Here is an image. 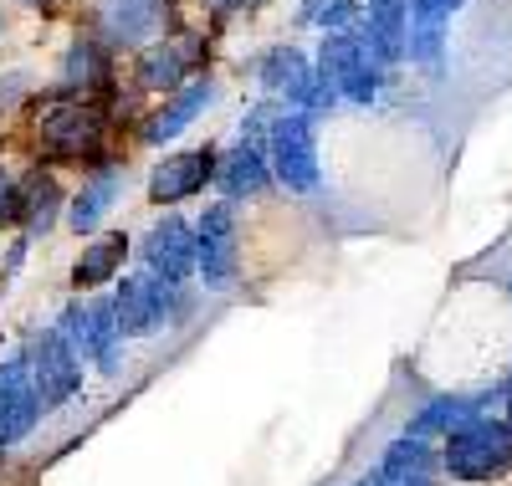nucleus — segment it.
<instances>
[{"instance_id": "1", "label": "nucleus", "mask_w": 512, "mask_h": 486, "mask_svg": "<svg viewBox=\"0 0 512 486\" xmlns=\"http://www.w3.org/2000/svg\"><path fill=\"white\" fill-rule=\"evenodd\" d=\"M118 98H67L57 87H36L31 103L21 108L31 164L88 169V164L118 154V128H123Z\"/></svg>"}, {"instance_id": "2", "label": "nucleus", "mask_w": 512, "mask_h": 486, "mask_svg": "<svg viewBox=\"0 0 512 486\" xmlns=\"http://www.w3.org/2000/svg\"><path fill=\"white\" fill-rule=\"evenodd\" d=\"M216 67V52H210V31L200 26H180V31H169L159 41H144L139 52H128V67H123V93L134 98V103H159L169 98L175 87H185L190 77L210 72Z\"/></svg>"}, {"instance_id": "3", "label": "nucleus", "mask_w": 512, "mask_h": 486, "mask_svg": "<svg viewBox=\"0 0 512 486\" xmlns=\"http://www.w3.org/2000/svg\"><path fill=\"white\" fill-rule=\"evenodd\" d=\"M108 302H113V318H118V328H123L128 343H149V338L175 333L200 307V297L190 287H175V282H164V277H154L144 267L123 272L113 282V297Z\"/></svg>"}, {"instance_id": "4", "label": "nucleus", "mask_w": 512, "mask_h": 486, "mask_svg": "<svg viewBox=\"0 0 512 486\" xmlns=\"http://www.w3.org/2000/svg\"><path fill=\"white\" fill-rule=\"evenodd\" d=\"M267 164H272V185L292 200H313L328 185V169H323V134H318V118L282 108L277 123L267 128Z\"/></svg>"}, {"instance_id": "5", "label": "nucleus", "mask_w": 512, "mask_h": 486, "mask_svg": "<svg viewBox=\"0 0 512 486\" xmlns=\"http://www.w3.org/2000/svg\"><path fill=\"white\" fill-rule=\"evenodd\" d=\"M77 26H88L108 52L128 57L144 41H159L185 26V0H82Z\"/></svg>"}, {"instance_id": "6", "label": "nucleus", "mask_w": 512, "mask_h": 486, "mask_svg": "<svg viewBox=\"0 0 512 486\" xmlns=\"http://www.w3.org/2000/svg\"><path fill=\"white\" fill-rule=\"evenodd\" d=\"M195 282L205 292H231L246 272V236H241V205L205 200L195 215Z\"/></svg>"}, {"instance_id": "7", "label": "nucleus", "mask_w": 512, "mask_h": 486, "mask_svg": "<svg viewBox=\"0 0 512 486\" xmlns=\"http://www.w3.org/2000/svg\"><path fill=\"white\" fill-rule=\"evenodd\" d=\"M313 67L338 87V98H344V108H374L384 93H390V67H384L369 47L359 26L354 31H323L318 47H313Z\"/></svg>"}, {"instance_id": "8", "label": "nucleus", "mask_w": 512, "mask_h": 486, "mask_svg": "<svg viewBox=\"0 0 512 486\" xmlns=\"http://www.w3.org/2000/svg\"><path fill=\"white\" fill-rule=\"evenodd\" d=\"M441 471L466 486H492L512 476V430L502 425V415L487 410V415H472L466 425H456L441 440Z\"/></svg>"}, {"instance_id": "9", "label": "nucleus", "mask_w": 512, "mask_h": 486, "mask_svg": "<svg viewBox=\"0 0 512 486\" xmlns=\"http://www.w3.org/2000/svg\"><path fill=\"white\" fill-rule=\"evenodd\" d=\"M221 98H226V82H221L216 67L200 72V77H190L185 87H175L169 98H159V103H149V108L139 113L134 144H144V149H169V144H180L185 134H195V123H200L205 113L221 108Z\"/></svg>"}, {"instance_id": "10", "label": "nucleus", "mask_w": 512, "mask_h": 486, "mask_svg": "<svg viewBox=\"0 0 512 486\" xmlns=\"http://www.w3.org/2000/svg\"><path fill=\"white\" fill-rule=\"evenodd\" d=\"M216 159H221L216 139L159 149V159L144 169V200L154 210H180L190 200H205L210 185H216Z\"/></svg>"}, {"instance_id": "11", "label": "nucleus", "mask_w": 512, "mask_h": 486, "mask_svg": "<svg viewBox=\"0 0 512 486\" xmlns=\"http://www.w3.org/2000/svg\"><path fill=\"white\" fill-rule=\"evenodd\" d=\"M47 87H57L67 98H118L123 93V57L108 52L88 26H72L67 41L57 47V67H52Z\"/></svg>"}, {"instance_id": "12", "label": "nucleus", "mask_w": 512, "mask_h": 486, "mask_svg": "<svg viewBox=\"0 0 512 486\" xmlns=\"http://www.w3.org/2000/svg\"><path fill=\"white\" fill-rule=\"evenodd\" d=\"M21 353H26V364H31V379H36V394H41V410L57 415L67 410L72 400H82V364L77 359V348L47 323V328H31L21 338Z\"/></svg>"}, {"instance_id": "13", "label": "nucleus", "mask_w": 512, "mask_h": 486, "mask_svg": "<svg viewBox=\"0 0 512 486\" xmlns=\"http://www.w3.org/2000/svg\"><path fill=\"white\" fill-rule=\"evenodd\" d=\"M128 200V159L123 149L98 159L82 169V180L67 190V215H62V226L72 236H98L108 220L118 215V205Z\"/></svg>"}, {"instance_id": "14", "label": "nucleus", "mask_w": 512, "mask_h": 486, "mask_svg": "<svg viewBox=\"0 0 512 486\" xmlns=\"http://www.w3.org/2000/svg\"><path fill=\"white\" fill-rule=\"evenodd\" d=\"M134 261L164 282L190 287L195 282V220L180 210H159L134 236Z\"/></svg>"}, {"instance_id": "15", "label": "nucleus", "mask_w": 512, "mask_h": 486, "mask_svg": "<svg viewBox=\"0 0 512 486\" xmlns=\"http://www.w3.org/2000/svg\"><path fill=\"white\" fill-rule=\"evenodd\" d=\"M246 77L262 98L282 103V108H297L303 103V93L313 87V47H303V41H267V47H256L246 57Z\"/></svg>"}, {"instance_id": "16", "label": "nucleus", "mask_w": 512, "mask_h": 486, "mask_svg": "<svg viewBox=\"0 0 512 486\" xmlns=\"http://www.w3.org/2000/svg\"><path fill=\"white\" fill-rule=\"evenodd\" d=\"M41 420H47V410H41V394H36L26 353L16 348V353L0 359V461H6V451L26 446V440L41 430Z\"/></svg>"}, {"instance_id": "17", "label": "nucleus", "mask_w": 512, "mask_h": 486, "mask_svg": "<svg viewBox=\"0 0 512 486\" xmlns=\"http://www.w3.org/2000/svg\"><path fill=\"white\" fill-rule=\"evenodd\" d=\"M67 215V180L62 169L52 164H26L21 169V190H16V220L11 231L31 236V241H47Z\"/></svg>"}, {"instance_id": "18", "label": "nucleus", "mask_w": 512, "mask_h": 486, "mask_svg": "<svg viewBox=\"0 0 512 486\" xmlns=\"http://www.w3.org/2000/svg\"><path fill=\"white\" fill-rule=\"evenodd\" d=\"M272 164H267V149L251 144V139H226L221 144V159H216V185L210 195H221L231 205H262L272 195Z\"/></svg>"}, {"instance_id": "19", "label": "nucleus", "mask_w": 512, "mask_h": 486, "mask_svg": "<svg viewBox=\"0 0 512 486\" xmlns=\"http://www.w3.org/2000/svg\"><path fill=\"white\" fill-rule=\"evenodd\" d=\"M446 471H441V451L431 446V440L420 435H395L390 446L379 451L374 471H364L354 486H441Z\"/></svg>"}, {"instance_id": "20", "label": "nucleus", "mask_w": 512, "mask_h": 486, "mask_svg": "<svg viewBox=\"0 0 512 486\" xmlns=\"http://www.w3.org/2000/svg\"><path fill=\"white\" fill-rule=\"evenodd\" d=\"M128 261H134V236L118 226H103L98 236H82V251L72 261L67 282H72V292H103L128 272Z\"/></svg>"}, {"instance_id": "21", "label": "nucleus", "mask_w": 512, "mask_h": 486, "mask_svg": "<svg viewBox=\"0 0 512 486\" xmlns=\"http://www.w3.org/2000/svg\"><path fill=\"white\" fill-rule=\"evenodd\" d=\"M492 400H502V384L497 389H477V394H461V389H441L431 394L410 420H405V435H420V440H446L456 425H466L472 415H487Z\"/></svg>"}, {"instance_id": "22", "label": "nucleus", "mask_w": 512, "mask_h": 486, "mask_svg": "<svg viewBox=\"0 0 512 486\" xmlns=\"http://www.w3.org/2000/svg\"><path fill=\"white\" fill-rule=\"evenodd\" d=\"M82 364H88L98 379H123L128 369V338L113 318V302L88 292V333H82Z\"/></svg>"}, {"instance_id": "23", "label": "nucleus", "mask_w": 512, "mask_h": 486, "mask_svg": "<svg viewBox=\"0 0 512 486\" xmlns=\"http://www.w3.org/2000/svg\"><path fill=\"white\" fill-rule=\"evenodd\" d=\"M405 67L420 77H446L451 67V21L415 11L410 6V26H405Z\"/></svg>"}, {"instance_id": "24", "label": "nucleus", "mask_w": 512, "mask_h": 486, "mask_svg": "<svg viewBox=\"0 0 512 486\" xmlns=\"http://www.w3.org/2000/svg\"><path fill=\"white\" fill-rule=\"evenodd\" d=\"M405 26H410V6H364V16H359L364 47L390 72L405 67Z\"/></svg>"}, {"instance_id": "25", "label": "nucleus", "mask_w": 512, "mask_h": 486, "mask_svg": "<svg viewBox=\"0 0 512 486\" xmlns=\"http://www.w3.org/2000/svg\"><path fill=\"white\" fill-rule=\"evenodd\" d=\"M364 16L359 0H297L292 6V21L303 26V31H354Z\"/></svg>"}, {"instance_id": "26", "label": "nucleus", "mask_w": 512, "mask_h": 486, "mask_svg": "<svg viewBox=\"0 0 512 486\" xmlns=\"http://www.w3.org/2000/svg\"><path fill=\"white\" fill-rule=\"evenodd\" d=\"M277 113H282V103H272V98H262V93H251V103H246L241 118H236V139L262 144V139H267V128L277 123Z\"/></svg>"}, {"instance_id": "27", "label": "nucleus", "mask_w": 512, "mask_h": 486, "mask_svg": "<svg viewBox=\"0 0 512 486\" xmlns=\"http://www.w3.org/2000/svg\"><path fill=\"white\" fill-rule=\"evenodd\" d=\"M16 190H21V164L0 154V231H11V220H16Z\"/></svg>"}, {"instance_id": "28", "label": "nucleus", "mask_w": 512, "mask_h": 486, "mask_svg": "<svg viewBox=\"0 0 512 486\" xmlns=\"http://www.w3.org/2000/svg\"><path fill=\"white\" fill-rule=\"evenodd\" d=\"M272 6V0H226V11H221V26H231V21H256Z\"/></svg>"}, {"instance_id": "29", "label": "nucleus", "mask_w": 512, "mask_h": 486, "mask_svg": "<svg viewBox=\"0 0 512 486\" xmlns=\"http://www.w3.org/2000/svg\"><path fill=\"white\" fill-rule=\"evenodd\" d=\"M11 6L21 11V16H36V21H52V16H62L72 0H11Z\"/></svg>"}, {"instance_id": "30", "label": "nucleus", "mask_w": 512, "mask_h": 486, "mask_svg": "<svg viewBox=\"0 0 512 486\" xmlns=\"http://www.w3.org/2000/svg\"><path fill=\"white\" fill-rule=\"evenodd\" d=\"M415 11H431V16H446V21H456L461 11H466V0H410Z\"/></svg>"}, {"instance_id": "31", "label": "nucleus", "mask_w": 512, "mask_h": 486, "mask_svg": "<svg viewBox=\"0 0 512 486\" xmlns=\"http://www.w3.org/2000/svg\"><path fill=\"white\" fill-rule=\"evenodd\" d=\"M195 6L205 11V21H210V26H221V11H226V0H195Z\"/></svg>"}, {"instance_id": "32", "label": "nucleus", "mask_w": 512, "mask_h": 486, "mask_svg": "<svg viewBox=\"0 0 512 486\" xmlns=\"http://www.w3.org/2000/svg\"><path fill=\"white\" fill-rule=\"evenodd\" d=\"M502 425H507V430H512V384H507V389H502Z\"/></svg>"}, {"instance_id": "33", "label": "nucleus", "mask_w": 512, "mask_h": 486, "mask_svg": "<svg viewBox=\"0 0 512 486\" xmlns=\"http://www.w3.org/2000/svg\"><path fill=\"white\" fill-rule=\"evenodd\" d=\"M11 36V6H0V41Z\"/></svg>"}, {"instance_id": "34", "label": "nucleus", "mask_w": 512, "mask_h": 486, "mask_svg": "<svg viewBox=\"0 0 512 486\" xmlns=\"http://www.w3.org/2000/svg\"><path fill=\"white\" fill-rule=\"evenodd\" d=\"M359 6H410V0H359Z\"/></svg>"}, {"instance_id": "35", "label": "nucleus", "mask_w": 512, "mask_h": 486, "mask_svg": "<svg viewBox=\"0 0 512 486\" xmlns=\"http://www.w3.org/2000/svg\"><path fill=\"white\" fill-rule=\"evenodd\" d=\"M507 384H512V369H507V379H502V389H507Z\"/></svg>"}]
</instances>
